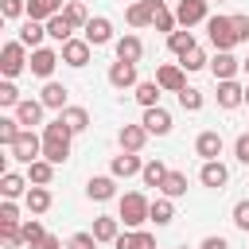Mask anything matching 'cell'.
I'll return each instance as SVG.
<instances>
[{
	"instance_id": "cell-23",
	"label": "cell",
	"mask_w": 249,
	"mask_h": 249,
	"mask_svg": "<svg viewBox=\"0 0 249 249\" xmlns=\"http://www.w3.org/2000/svg\"><path fill=\"white\" fill-rule=\"evenodd\" d=\"M113 245H117V249H156V237H152L148 230H136V233H117Z\"/></svg>"
},
{
	"instance_id": "cell-16",
	"label": "cell",
	"mask_w": 249,
	"mask_h": 249,
	"mask_svg": "<svg viewBox=\"0 0 249 249\" xmlns=\"http://www.w3.org/2000/svg\"><path fill=\"white\" fill-rule=\"evenodd\" d=\"M82 31H86V39H89L93 47H105V43L113 39V23H109L105 16H97V19H89V23L82 27Z\"/></svg>"
},
{
	"instance_id": "cell-2",
	"label": "cell",
	"mask_w": 249,
	"mask_h": 249,
	"mask_svg": "<svg viewBox=\"0 0 249 249\" xmlns=\"http://www.w3.org/2000/svg\"><path fill=\"white\" fill-rule=\"evenodd\" d=\"M128 230H136V226H144V222H152V202L140 195V191H128V195H121V214H117Z\"/></svg>"
},
{
	"instance_id": "cell-38",
	"label": "cell",
	"mask_w": 249,
	"mask_h": 249,
	"mask_svg": "<svg viewBox=\"0 0 249 249\" xmlns=\"http://www.w3.org/2000/svg\"><path fill=\"white\" fill-rule=\"evenodd\" d=\"M19 230H23V245H31V249H39V241L47 237V230H43V222H39V218H27Z\"/></svg>"
},
{
	"instance_id": "cell-17",
	"label": "cell",
	"mask_w": 249,
	"mask_h": 249,
	"mask_svg": "<svg viewBox=\"0 0 249 249\" xmlns=\"http://www.w3.org/2000/svg\"><path fill=\"white\" fill-rule=\"evenodd\" d=\"M109 82H113L117 89H124V86H136V62H124V58H117V62L109 66Z\"/></svg>"
},
{
	"instance_id": "cell-51",
	"label": "cell",
	"mask_w": 249,
	"mask_h": 249,
	"mask_svg": "<svg viewBox=\"0 0 249 249\" xmlns=\"http://www.w3.org/2000/svg\"><path fill=\"white\" fill-rule=\"evenodd\" d=\"M198 249H230V241H226V237H206Z\"/></svg>"
},
{
	"instance_id": "cell-14",
	"label": "cell",
	"mask_w": 249,
	"mask_h": 249,
	"mask_svg": "<svg viewBox=\"0 0 249 249\" xmlns=\"http://www.w3.org/2000/svg\"><path fill=\"white\" fill-rule=\"evenodd\" d=\"M198 179H202V187H214V191H222V187H226V179H230V171H226V163H218V160H206V163H202V171H198Z\"/></svg>"
},
{
	"instance_id": "cell-40",
	"label": "cell",
	"mask_w": 249,
	"mask_h": 249,
	"mask_svg": "<svg viewBox=\"0 0 249 249\" xmlns=\"http://www.w3.org/2000/svg\"><path fill=\"white\" fill-rule=\"evenodd\" d=\"M19 128H23V124H19L16 117H0V144H4V148H12V144H16V136H19Z\"/></svg>"
},
{
	"instance_id": "cell-54",
	"label": "cell",
	"mask_w": 249,
	"mask_h": 249,
	"mask_svg": "<svg viewBox=\"0 0 249 249\" xmlns=\"http://www.w3.org/2000/svg\"><path fill=\"white\" fill-rule=\"evenodd\" d=\"M245 105H249V86H245Z\"/></svg>"
},
{
	"instance_id": "cell-5",
	"label": "cell",
	"mask_w": 249,
	"mask_h": 249,
	"mask_svg": "<svg viewBox=\"0 0 249 249\" xmlns=\"http://www.w3.org/2000/svg\"><path fill=\"white\" fill-rule=\"evenodd\" d=\"M39 156H43V136H35L31 128H19V136H16V144H12V160L35 163Z\"/></svg>"
},
{
	"instance_id": "cell-53",
	"label": "cell",
	"mask_w": 249,
	"mask_h": 249,
	"mask_svg": "<svg viewBox=\"0 0 249 249\" xmlns=\"http://www.w3.org/2000/svg\"><path fill=\"white\" fill-rule=\"evenodd\" d=\"M241 66H245V70H249V58H241Z\"/></svg>"
},
{
	"instance_id": "cell-9",
	"label": "cell",
	"mask_w": 249,
	"mask_h": 249,
	"mask_svg": "<svg viewBox=\"0 0 249 249\" xmlns=\"http://www.w3.org/2000/svg\"><path fill=\"white\" fill-rule=\"evenodd\" d=\"M156 82H160V89L179 93V89L187 86V70H183L179 62H167V66H160V70H156Z\"/></svg>"
},
{
	"instance_id": "cell-31",
	"label": "cell",
	"mask_w": 249,
	"mask_h": 249,
	"mask_svg": "<svg viewBox=\"0 0 249 249\" xmlns=\"http://www.w3.org/2000/svg\"><path fill=\"white\" fill-rule=\"evenodd\" d=\"M58 117H62V121L70 124V132H86V128H89V113H86L82 105H66V109L58 113Z\"/></svg>"
},
{
	"instance_id": "cell-28",
	"label": "cell",
	"mask_w": 249,
	"mask_h": 249,
	"mask_svg": "<svg viewBox=\"0 0 249 249\" xmlns=\"http://www.w3.org/2000/svg\"><path fill=\"white\" fill-rule=\"evenodd\" d=\"M66 93H70L66 86H58V82H47V86H43V97H39V101H43L47 109H58V113H62V109H66Z\"/></svg>"
},
{
	"instance_id": "cell-13",
	"label": "cell",
	"mask_w": 249,
	"mask_h": 249,
	"mask_svg": "<svg viewBox=\"0 0 249 249\" xmlns=\"http://www.w3.org/2000/svg\"><path fill=\"white\" fill-rule=\"evenodd\" d=\"M195 152H198L202 160H218V156H222V132H214V128L198 132V140H195Z\"/></svg>"
},
{
	"instance_id": "cell-27",
	"label": "cell",
	"mask_w": 249,
	"mask_h": 249,
	"mask_svg": "<svg viewBox=\"0 0 249 249\" xmlns=\"http://www.w3.org/2000/svg\"><path fill=\"white\" fill-rule=\"evenodd\" d=\"M140 54H144V43H140L136 35H121V39H117V58H124V62H140Z\"/></svg>"
},
{
	"instance_id": "cell-39",
	"label": "cell",
	"mask_w": 249,
	"mask_h": 249,
	"mask_svg": "<svg viewBox=\"0 0 249 249\" xmlns=\"http://www.w3.org/2000/svg\"><path fill=\"white\" fill-rule=\"evenodd\" d=\"M171 218H175L171 198H167V195H163V198H156V202H152V222H156V226H167Z\"/></svg>"
},
{
	"instance_id": "cell-46",
	"label": "cell",
	"mask_w": 249,
	"mask_h": 249,
	"mask_svg": "<svg viewBox=\"0 0 249 249\" xmlns=\"http://www.w3.org/2000/svg\"><path fill=\"white\" fill-rule=\"evenodd\" d=\"M66 249H97V237H93V233H74V237L66 241Z\"/></svg>"
},
{
	"instance_id": "cell-4",
	"label": "cell",
	"mask_w": 249,
	"mask_h": 249,
	"mask_svg": "<svg viewBox=\"0 0 249 249\" xmlns=\"http://www.w3.org/2000/svg\"><path fill=\"white\" fill-rule=\"evenodd\" d=\"M23 66H27V47L19 39L4 43V51H0V74L4 78H16V74H23Z\"/></svg>"
},
{
	"instance_id": "cell-34",
	"label": "cell",
	"mask_w": 249,
	"mask_h": 249,
	"mask_svg": "<svg viewBox=\"0 0 249 249\" xmlns=\"http://www.w3.org/2000/svg\"><path fill=\"white\" fill-rule=\"evenodd\" d=\"M27 179L39 183V187H47V183L54 179V163H51V160H35V163H27Z\"/></svg>"
},
{
	"instance_id": "cell-20",
	"label": "cell",
	"mask_w": 249,
	"mask_h": 249,
	"mask_svg": "<svg viewBox=\"0 0 249 249\" xmlns=\"http://www.w3.org/2000/svg\"><path fill=\"white\" fill-rule=\"evenodd\" d=\"M140 171H144V163H140L136 152H121V156H113V175H117V179H128V175H140Z\"/></svg>"
},
{
	"instance_id": "cell-49",
	"label": "cell",
	"mask_w": 249,
	"mask_h": 249,
	"mask_svg": "<svg viewBox=\"0 0 249 249\" xmlns=\"http://www.w3.org/2000/svg\"><path fill=\"white\" fill-rule=\"evenodd\" d=\"M0 12H4V19H16L19 12H27V4L23 0H0Z\"/></svg>"
},
{
	"instance_id": "cell-56",
	"label": "cell",
	"mask_w": 249,
	"mask_h": 249,
	"mask_svg": "<svg viewBox=\"0 0 249 249\" xmlns=\"http://www.w3.org/2000/svg\"><path fill=\"white\" fill-rule=\"evenodd\" d=\"M218 4H222V0H218Z\"/></svg>"
},
{
	"instance_id": "cell-3",
	"label": "cell",
	"mask_w": 249,
	"mask_h": 249,
	"mask_svg": "<svg viewBox=\"0 0 249 249\" xmlns=\"http://www.w3.org/2000/svg\"><path fill=\"white\" fill-rule=\"evenodd\" d=\"M206 35H210L214 51H233V47H237L233 19H230V16H210V19H206Z\"/></svg>"
},
{
	"instance_id": "cell-8",
	"label": "cell",
	"mask_w": 249,
	"mask_h": 249,
	"mask_svg": "<svg viewBox=\"0 0 249 249\" xmlns=\"http://www.w3.org/2000/svg\"><path fill=\"white\" fill-rule=\"evenodd\" d=\"M206 4H210V0H179V4H175V19H179L183 27H195V23H206V19H210V12H206Z\"/></svg>"
},
{
	"instance_id": "cell-12",
	"label": "cell",
	"mask_w": 249,
	"mask_h": 249,
	"mask_svg": "<svg viewBox=\"0 0 249 249\" xmlns=\"http://www.w3.org/2000/svg\"><path fill=\"white\" fill-rule=\"evenodd\" d=\"M148 136H152V132H148L144 124H124V128L117 132V140H121V152H140Z\"/></svg>"
},
{
	"instance_id": "cell-7",
	"label": "cell",
	"mask_w": 249,
	"mask_h": 249,
	"mask_svg": "<svg viewBox=\"0 0 249 249\" xmlns=\"http://www.w3.org/2000/svg\"><path fill=\"white\" fill-rule=\"evenodd\" d=\"M58 62H62V54H58V51H51V47H35V51H31V58H27V66H31V74H35V78H51Z\"/></svg>"
},
{
	"instance_id": "cell-1",
	"label": "cell",
	"mask_w": 249,
	"mask_h": 249,
	"mask_svg": "<svg viewBox=\"0 0 249 249\" xmlns=\"http://www.w3.org/2000/svg\"><path fill=\"white\" fill-rule=\"evenodd\" d=\"M70 124L62 117H54L51 124H43V160L51 163H66L70 160Z\"/></svg>"
},
{
	"instance_id": "cell-24",
	"label": "cell",
	"mask_w": 249,
	"mask_h": 249,
	"mask_svg": "<svg viewBox=\"0 0 249 249\" xmlns=\"http://www.w3.org/2000/svg\"><path fill=\"white\" fill-rule=\"evenodd\" d=\"M58 12H62V0H27V19L47 23V19L58 16Z\"/></svg>"
},
{
	"instance_id": "cell-33",
	"label": "cell",
	"mask_w": 249,
	"mask_h": 249,
	"mask_svg": "<svg viewBox=\"0 0 249 249\" xmlns=\"http://www.w3.org/2000/svg\"><path fill=\"white\" fill-rule=\"evenodd\" d=\"M167 47H171L179 58H183V54H191V51H195V35H191V27H183V31H171V35H167Z\"/></svg>"
},
{
	"instance_id": "cell-18",
	"label": "cell",
	"mask_w": 249,
	"mask_h": 249,
	"mask_svg": "<svg viewBox=\"0 0 249 249\" xmlns=\"http://www.w3.org/2000/svg\"><path fill=\"white\" fill-rule=\"evenodd\" d=\"M245 101V89L233 82V78H226V82H218V105L222 109H237Z\"/></svg>"
},
{
	"instance_id": "cell-36",
	"label": "cell",
	"mask_w": 249,
	"mask_h": 249,
	"mask_svg": "<svg viewBox=\"0 0 249 249\" xmlns=\"http://www.w3.org/2000/svg\"><path fill=\"white\" fill-rule=\"evenodd\" d=\"M167 198H183L187 195V175L183 171H167V179H163V187H160Z\"/></svg>"
},
{
	"instance_id": "cell-35",
	"label": "cell",
	"mask_w": 249,
	"mask_h": 249,
	"mask_svg": "<svg viewBox=\"0 0 249 249\" xmlns=\"http://www.w3.org/2000/svg\"><path fill=\"white\" fill-rule=\"evenodd\" d=\"M121 233V218H93V237L97 241H117Z\"/></svg>"
},
{
	"instance_id": "cell-47",
	"label": "cell",
	"mask_w": 249,
	"mask_h": 249,
	"mask_svg": "<svg viewBox=\"0 0 249 249\" xmlns=\"http://www.w3.org/2000/svg\"><path fill=\"white\" fill-rule=\"evenodd\" d=\"M0 222H19V206H16V198H4V202H0Z\"/></svg>"
},
{
	"instance_id": "cell-6",
	"label": "cell",
	"mask_w": 249,
	"mask_h": 249,
	"mask_svg": "<svg viewBox=\"0 0 249 249\" xmlns=\"http://www.w3.org/2000/svg\"><path fill=\"white\" fill-rule=\"evenodd\" d=\"M89 51H93V43H89V39L82 35V39H66L58 54H62V62H66V66H74V70H82V66L89 62Z\"/></svg>"
},
{
	"instance_id": "cell-42",
	"label": "cell",
	"mask_w": 249,
	"mask_h": 249,
	"mask_svg": "<svg viewBox=\"0 0 249 249\" xmlns=\"http://www.w3.org/2000/svg\"><path fill=\"white\" fill-rule=\"evenodd\" d=\"M62 16H66V19L74 23V27H86V23H89V16H86V8H82L78 0H70V4L62 8Z\"/></svg>"
},
{
	"instance_id": "cell-50",
	"label": "cell",
	"mask_w": 249,
	"mask_h": 249,
	"mask_svg": "<svg viewBox=\"0 0 249 249\" xmlns=\"http://www.w3.org/2000/svg\"><path fill=\"white\" fill-rule=\"evenodd\" d=\"M233 156H237V160L249 167V132H241V136L233 140Z\"/></svg>"
},
{
	"instance_id": "cell-11",
	"label": "cell",
	"mask_w": 249,
	"mask_h": 249,
	"mask_svg": "<svg viewBox=\"0 0 249 249\" xmlns=\"http://www.w3.org/2000/svg\"><path fill=\"white\" fill-rule=\"evenodd\" d=\"M241 70V58H233L230 51H218L214 58H210V74L218 78V82H226V78H233Z\"/></svg>"
},
{
	"instance_id": "cell-41",
	"label": "cell",
	"mask_w": 249,
	"mask_h": 249,
	"mask_svg": "<svg viewBox=\"0 0 249 249\" xmlns=\"http://www.w3.org/2000/svg\"><path fill=\"white\" fill-rule=\"evenodd\" d=\"M179 105H183L187 113H198V109H202V93H198L195 86H183V89H179Z\"/></svg>"
},
{
	"instance_id": "cell-48",
	"label": "cell",
	"mask_w": 249,
	"mask_h": 249,
	"mask_svg": "<svg viewBox=\"0 0 249 249\" xmlns=\"http://www.w3.org/2000/svg\"><path fill=\"white\" fill-rule=\"evenodd\" d=\"M233 19V35H237V43H249V16H230Z\"/></svg>"
},
{
	"instance_id": "cell-45",
	"label": "cell",
	"mask_w": 249,
	"mask_h": 249,
	"mask_svg": "<svg viewBox=\"0 0 249 249\" xmlns=\"http://www.w3.org/2000/svg\"><path fill=\"white\" fill-rule=\"evenodd\" d=\"M233 226H237V230H245V233H249V198H241V202H237V206H233Z\"/></svg>"
},
{
	"instance_id": "cell-32",
	"label": "cell",
	"mask_w": 249,
	"mask_h": 249,
	"mask_svg": "<svg viewBox=\"0 0 249 249\" xmlns=\"http://www.w3.org/2000/svg\"><path fill=\"white\" fill-rule=\"evenodd\" d=\"M140 179H144V187H163V179H167V163H163V160H148L144 171H140Z\"/></svg>"
},
{
	"instance_id": "cell-43",
	"label": "cell",
	"mask_w": 249,
	"mask_h": 249,
	"mask_svg": "<svg viewBox=\"0 0 249 249\" xmlns=\"http://www.w3.org/2000/svg\"><path fill=\"white\" fill-rule=\"evenodd\" d=\"M19 101H23V97H19V89L12 86V78H4V82H0V105H12V109H16Z\"/></svg>"
},
{
	"instance_id": "cell-15",
	"label": "cell",
	"mask_w": 249,
	"mask_h": 249,
	"mask_svg": "<svg viewBox=\"0 0 249 249\" xmlns=\"http://www.w3.org/2000/svg\"><path fill=\"white\" fill-rule=\"evenodd\" d=\"M86 195H89L93 202H109V198L117 195V183H113V175H93V179L86 183Z\"/></svg>"
},
{
	"instance_id": "cell-29",
	"label": "cell",
	"mask_w": 249,
	"mask_h": 249,
	"mask_svg": "<svg viewBox=\"0 0 249 249\" xmlns=\"http://www.w3.org/2000/svg\"><path fill=\"white\" fill-rule=\"evenodd\" d=\"M124 19H128V27H148V23H152V0H136V4H128Z\"/></svg>"
},
{
	"instance_id": "cell-55",
	"label": "cell",
	"mask_w": 249,
	"mask_h": 249,
	"mask_svg": "<svg viewBox=\"0 0 249 249\" xmlns=\"http://www.w3.org/2000/svg\"><path fill=\"white\" fill-rule=\"evenodd\" d=\"M183 249H187V245H183Z\"/></svg>"
},
{
	"instance_id": "cell-10",
	"label": "cell",
	"mask_w": 249,
	"mask_h": 249,
	"mask_svg": "<svg viewBox=\"0 0 249 249\" xmlns=\"http://www.w3.org/2000/svg\"><path fill=\"white\" fill-rule=\"evenodd\" d=\"M152 136H167L171 132V113L163 109V105H152V109H144V121H140Z\"/></svg>"
},
{
	"instance_id": "cell-26",
	"label": "cell",
	"mask_w": 249,
	"mask_h": 249,
	"mask_svg": "<svg viewBox=\"0 0 249 249\" xmlns=\"http://www.w3.org/2000/svg\"><path fill=\"white\" fill-rule=\"evenodd\" d=\"M43 35H47V23H39V19H27L23 27H19V43L23 47H43Z\"/></svg>"
},
{
	"instance_id": "cell-52",
	"label": "cell",
	"mask_w": 249,
	"mask_h": 249,
	"mask_svg": "<svg viewBox=\"0 0 249 249\" xmlns=\"http://www.w3.org/2000/svg\"><path fill=\"white\" fill-rule=\"evenodd\" d=\"M39 249H62V241H58V237H54V233H47V237H43V241H39Z\"/></svg>"
},
{
	"instance_id": "cell-21",
	"label": "cell",
	"mask_w": 249,
	"mask_h": 249,
	"mask_svg": "<svg viewBox=\"0 0 249 249\" xmlns=\"http://www.w3.org/2000/svg\"><path fill=\"white\" fill-rule=\"evenodd\" d=\"M23 206H27L31 214H47V210H51V191H47V187H39V183H35V187H27Z\"/></svg>"
},
{
	"instance_id": "cell-30",
	"label": "cell",
	"mask_w": 249,
	"mask_h": 249,
	"mask_svg": "<svg viewBox=\"0 0 249 249\" xmlns=\"http://www.w3.org/2000/svg\"><path fill=\"white\" fill-rule=\"evenodd\" d=\"M47 35H51V39H58V43H66V39H74V23L58 12V16H51V19H47Z\"/></svg>"
},
{
	"instance_id": "cell-44",
	"label": "cell",
	"mask_w": 249,
	"mask_h": 249,
	"mask_svg": "<svg viewBox=\"0 0 249 249\" xmlns=\"http://www.w3.org/2000/svg\"><path fill=\"white\" fill-rule=\"evenodd\" d=\"M179 66H183V70H202V66H206V54L195 47L191 54H183V58H179Z\"/></svg>"
},
{
	"instance_id": "cell-22",
	"label": "cell",
	"mask_w": 249,
	"mask_h": 249,
	"mask_svg": "<svg viewBox=\"0 0 249 249\" xmlns=\"http://www.w3.org/2000/svg\"><path fill=\"white\" fill-rule=\"evenodd\" d=\"M175 23H179V19H175V12H171L163 0H152V27L171 35V31H175Z\"/></svg>"
},
{
	"instance_id": "cell-19",
	"label": "cell",
	"mask_w": 249,
	"mask_h": 249,
	"mask_svg": "<svg viewBox=\"0 0 249 249\" xmlns=\"http://www.w3.org/2000/svg\"><path fill=\"white\" fill-rule=\"evenodd\" d=\"M43 109H47L43 101H31V97H23V101L16 105V121H19L23 128H31V124H39V121H43Z\"/></svg>"
},
{
	"instance_id": "cell-25",
	"label": "cell",
	"mask_w": 249,
	"mask_h": 249,
	"mask_svg": "<svg viewBox=\"0 0 249 249\" xmlns=\"http://www.w3.org/2000/svg\"><path fill=\"white\" fill-rule=\"evenodd\" d=\"M27 183H31V179H23V175H16V171H4V175H0V195H4V198H19V195H27Z\"/></svg>"
},
{
	"instance_id": "cell-37",
	"label": "cell",
	"mask_w": 249,
	"mask_h": 249,
	"mask_svg": "<svg viewBox=\"0 0 249 249\" xmlns=\"http://www.w3.org/2000/svg\"><path fill=\"white\" fill-rule=\"evenodd\" d=\"M136 101H140L144 109L160 105V82H136Z\"/></svg>"
}]
</instances>
